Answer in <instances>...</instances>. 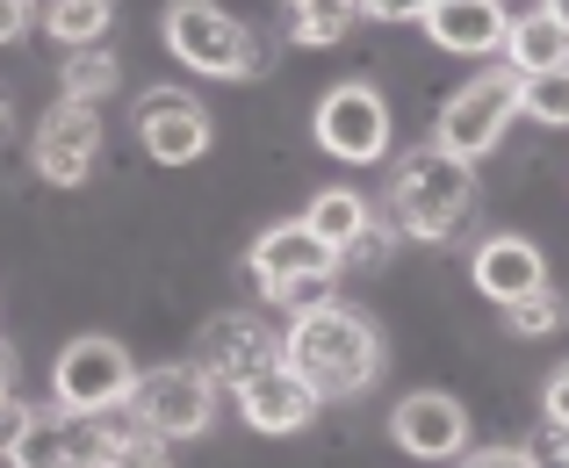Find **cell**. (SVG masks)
Listing matches in <instances>:
<instances>
[{
  "label": "cell",
  "instance_id": "34",
  "mask_svg": "<svg viewBox=\"0 0 569 468\" xmlns=\"http://www.w3.org/2000/svg\"><path fill=\"white\" fill-rule=\"evenodd\" d=\"M548 14H556V22H562V37H569V0H548Z\"/></svg>",
  "mask_w": 569,
  "mask_h": 468
},
{
  "label": "cell",
  "instance_id": "12",
  "mask_svg": "<svg viewBox=\"0 0 569 468\" xmlns=\"http://www.w3.org/2000/svg\"><path fill=\"white\" fill-rule=\"evenodd\" d=\"M303 275H339V252L325 246L303 217L296 223H267V231L252 238V281H260V296L289 289V281H303Z\"/></svg>",
  "mask_w": 569,
  "mask_h": 468
},
{
  "label": "cell",
  "instance_id": "20",
  "mask_svg": "<svg viewBox=\"0 0 569 468\" xmlns=\"http://www.w3.org/2000/svg\"><path fill=\"white\" fill-rule=\"evenodd\" d=\"M361 22V0H296L289 8V37L325 51V43H347V29Z\"/></svg>",
  "mask_w": 569,
  "mask_h": 468
},
{
  "label": "cell",
  "instance_id": "4",
  "mask_svg": "<svg viewBox=\"0 0 569 468\" xmlns=\"http://www.w3.org/2000/svg\"><path fill=\"white\" fill-rule=\"evenodd\" d=\"M519 116V72L512 66H490V72H476L469 87H455L447 94V109H440V152H455V159H483L490 145L505 138V123Z\"/></svg>",
  "mask_w": 569,
  "mask_h": 468
},
{
  "label": "cell",
  "instance_id": "32",
  "mask_svg": "<svg viewBox=\"0 0 569 468\" xmlns=\"http://www.w3.org/2000/svg\"><path fill=\"white\" fill-rule=\"evenodd\" d=\"M548 418L569 426V368H556V382H548Z\"/></svg>",
  "mask_w": 569,
  "mask_h": 468
},
{
  "label": "cell",
  "instance_id": "6",
  "mask_svg": "<svg viewBox=\"0 0 569 468\" xmlns=\"http://www.w3.org/2000/svg\"><path fill=\"white\" fill-rule=\"evenodd\" d=\"M274 360H281V339H274V325L252 317V310H223L194 331V368L217 389H246L252 375H267Z\"/></svg>",
  "mask_w": 569,
  "mask_h": 468
},
{
  "label": "cell",
  "instance_id": "11",
  "mask_svg": "<svg viewBox=\"0 0 569 468\" xmlns=\"http://www.w3.org/2000/svg\"><path fill=\"white\" fill-rule=\"evenodd\" d=\"M389 432H397V447L411 461H455L461 447H469V411H461V397H447V389H418V397L397 404Z\"/></svg>",
  "mask_w": 569,
  "mask_h": 468
},
{
  "label": "cell",
  "instance_id": "23",
  "mask_svg": "<svg viewBox=\"0 0 569 468\" xmlns=\"http://www.w3.org/2000/svg\"><path fill=\"white\" fill-rule=\"evenodd\" d=\"M66 101H101L116 87V58L101 51V43H80V51H66Z\"/></svg>",
  "mask_w": 569,
  "mask_h": 468
},
{
  "label": "cell",
  "instance_id": "17",
  "mask_svg": "<svg viewBox=\"0 0 569 468\" xmlns=\"http://www.w3.org/2000/svg\"><path fill=\"white\" fill-rule=\"evenodd\" d=\"M94 461L101 468H173L167 461V440L144 426L138 411H94Z\"/></svg>",
  "mask_w": 569,
  "mask_h": 468
},
{
  "label": "cell",
  "instance_id": "8",
  "mask_svg": "<svg viewBox=\"0 0 569 468\" xmlns=\"http://www.w3.org/2000/svg\"><path fill=\"white\" fill-rule=\"evenodd\" d=\"M318 145L347 166H376L389 152V109L368 80H347L318 101Z\"/></svg>",
  "mask_w": 569,
  "mask_h": 468
},
{
  "label": "cell",
  "instance_id": "26",
  "mask_svg": "<svg viewBox=\"0 0 569 468\" xmlns=\"http://www.w3.org/2000/svg\"><path fill=\"white\" fill-rule=\"evenodd\" d=\"M332 281H339V275H303V281H289V289H274V303L296 310V317H310V310L332 303Z\"/></svg>",
  "mask_w": 569,
  "mask_h": 468
},
{
  "label": "cell",
  "instance_id": "35",
  "mask_svg": "<svg viewBox=\"0 0 569 468\" xmlns=\"http://www.w3.org/2000/svg\"><path fill=\"white\" fill-rule=\"evenodd\" d=\"M0 123H8V101H0Z\"/></svg>",
  "mask_w": 569,
  "mask_h": 468
},
{
  "label": "cell",
  "instance_id": "3",
  "mask_svg": "<svg viewBox=\"0 0 569 468\" xmlns=\"http://www.w3.org/2000/svg\"><path fill=\"white\" fill-rule=\"evenodd\" d=\"M167 51L209 80H252L260 72V37L217 0H167Z\"/></svg>",
  "mask_w": 569,
  "mask_h": 468
},
{
  "label": "cell",
  "instance_id": "25",
  "mask_svg": "<svg viewBox=\"0 0 569 468\" xmlns=\"http://www.w3.org/2000/svg\"><path fill=\"white\" fill-rule=\"evenodd\" d=\"M397 223H389V217H376V223H368V231L361 238H353V246L347 252H339V267H353V275H376V267L389 260V252H397Z\"/></svg>",
  "mask_w": 569,
  "mask_h": 468
},
{
  "label": "cell",
  "instance_id": "18",
  "mask_svg": "<svg viewBox=\"0 0 569 468\" xmlns=\"http://www.w3.org/2000/svg\"><path fill=\"white\" fill-rule=\"evenodd\" d=\"M505 58H512V72H519V80L569 66V37H562V22H556L548 8H527V14L512 22V37H505Z\"/></svg>",
  "mask_w": 569,
  "mask_h": 468
},
{
  "label": "cell",
  "instance_id": "1",
  "mask_svg": "<svg viewBox=\"0 0 569 468\" xmlns=\"http://www.w3.org/2000/svg\"><path fill=\"white\" fill-rule=\"evenodd\" d=\"M382 217L397 223L403 238H432V246H447V238L476 217V166L455 159V152H440V145L403 152L397 166H389Z\"/></svg>",
  "mask_w": 569,
  "mask_h": 468
},
{
  "label": "cell",
  "instance_id": "2",
  "mask_svg": "<svg viewBox=\"0 0 569 468\" xmlns=\"http://www.w3.org/2000/svg\"><path fill=\"white\" fill-rule=\"evenodd\" d=\"M281 360L318 389V404L325 397H361V389L376 382V368H382V339H376V325H368L361 310L325 303V310H310V317L289 325Z\"/></svg>",
  "mask_w": 569,
  "mask_h": 468
},
{
  "label": "cell",
  "instance_id": "10",
  "mask_svg": "<svg viewBox=\"0 0 569 468\" xmlns=\"http://www.w3.org/2000/svg\"><path fill=\"white\" fill-rule=\"evenodd\" d=\"M138 138L159 166H194L209 152V109L194 94H181V87H152L138 101Z\"/></svg>",
  "mask_w": 569,
  "mask_h": 468
},
{
  "label": "cell",
  "instance_id": "30",
  "mask_svg": "<svg viewBox=\"0 0 569 468\" xmlns=\"http://www.w3.org/2000/svg\"><path fill=\"white\" fill-rule=\"evenodd\" d=\"M461 468H533V461H527V447H476Z\"/></svg>",
  "mask_w": 569,
  "mask_h": 468
},
{
  "label": "cell",
  "instance_id": "14",
  "mask_svg": "<svg viewBox=\"0 0 569 468\" xmlns=\"http://www.w3.org/2000/svg\"><path fill=\"white\" fill-rule=\"evenodd\" d=\"M476 289H483L498 310H512L519 296L548 289V260H541V246H533V238H519V231L483 238V246H476Z\"/></svg>",
  "mask_w": 569,
  "mask_h": 468
},
{
  "label": "cell",
  "instance_id": "5",
  "mask_svg": "<svg viewBox=\"0 0 569 468\" xmlns=\"http://www.w3.org/2000/svg\"><path fill=\"white\" fill-rule=\"evenodd\" d=\"M130 389H138V368H130V354L116 339H101V331H87V339H72L66 354H58L51 368V397L58 411H116V404H130Z\"/></svg>",
  "mask_w": 569,
  "mask_h": 468
},
{
  "label": "cell",
  "instance_id": "36",
  "mask_svg": "<svg viewBox=\"0 0 569 468\" xmlns=\"http://www.w3.org/2000/svg\"><path fill=\"white\" fill-rule=\"evenodd\" d=\"M87 468H101V461H87Z\"/></svg>",
  "mask_w": 569,
  "mask_h": 468
},
{
  "label": "cell",
  "instance_id": "13",
  "mask_svg": "<svg viewBox=\"0 0 569 468\" xmlns=\"http://www.w3.org/2000/svg\"><path fill=\"white\" fill-rule=\"evenodd\" d=\"M238 411H246L252 432H303L310 418H318V389H310L289 360H274L267 375H252V382L238 389Z\"/></svg>",
  "mask_w": 569,
  "mask_h": 468
},
{
  "label": "cell",
  "instance_id": "33",
  "mask_svg": "<svg viewBox=\"0 0 569 468\" xmlns=\"http://www.w3.org/2000/svg\"><path fill=\"white\" fill-rule=\"evenodd\" d=\"M8 389H14V346L0 339V397H8Z\"/></svg>",
  "mask_w": 569,
  "mask_h": 468
},
{
  "label": "cell",
  "instance_id": "31",
  "mask_svg": "<svg viewBox=\"0 0 569 468\" xmlns=\"http://www.w3.org/2000/svg\"><path fill=\"white\" fill-rule=\"evenodd\" d=\"M22 22H29V0H0V51L22 37Z\"/></svg>",
  "mask_w": 569,
  "mask_h": 468
},
{
  "label": "cell",
  "instance_id": "16",
  "mask_svg": "<svg viewBox=\"0 0 569 468\" xmlns=\"http://www.w3.org/2000/svg\"><path fill=\"white\" fill-rule=\"evenodd\" d=\"M94 461V418L58 411V418H29L22 447H14V468H87Z\"/></svg>",
  "mask_w": 569,
  "mask_h": 468
},
{
  "label": "cell",
  "instance_id": "24",
  "mask_svg": "<svg viewBox=\"0 0 569 468\" xmlns=\"http://www.w3.org/2000/svg\"><path fill=\"white\" fill-rule=\"evenodd\" d=\"M562 317H569V303L556 289H533V296H519V303L505 310V325H512L519 339H548V331H562Z\"/></svg>",
  "mask_w": 569,
  "mask_h": 468
},
{
  "label": "cell",
  "instance_id": "21",
  "mask_svg": "<svg viewBox=\"0 0 569 468\" xmlns=\"http://www.w3.org/2000/svg\"><path fill=\"white\" fill-rule=\"evenodd\" d=\"M109 0H43V29H51L66 51H80V43H101V29H109Z\"/></svg>",
  "mask_w": 569,
  "mask_h": 468
},
{
  "label": "cell",
  "instance_id": "27",
  "mask_svg": "<svg viewBox=\"0 0 569 468\" xmlns=\"http://www.w3.org/2000/svg\"><path fill=\"white\" fill-rule=\"evenodd\" d=\"M527 461H533V468H569V426H556V418H548V426L527 440Z\"/></svg>",
  "mask_w": 569,
  "mask_h": 468
},
{
  "label": "cell",
  "instance_id": "19",
  "mask_svg": "<svg viewBox=\"0 0 569 468\" xmlns=\"http://www.w3.org/2000/svg\"><path fill=\"white\" fill-rule=\"evenodd\" d=\"M303 223H310V231H318V238H325V246H332V252H347L353 238H361L368 223H376V209H368V202H361V195H353V188H325L318 202L303 209Z\"/></svg>",
  "mask_w": 569,
  "mask_h": 468
},
{
  "label": "cell",
  "instance_id": "15",
  "mask_svg": "<svg viewBox=\"0 0 569 468\" xmlns=\"http://www.w3.org/2000/svg\"><path fill=\"white\" fill-rule=\"evenodd\" d=\"M426 37L440 43V51L483 58V51H505L512 22H505V0H432V14H426Z\"/></svg>",
  "mask_w": 569,
  "mask_h": 468
},
{
  "label": "cell",
  "instance_id": "7",
  "mask_svg": "<svg viewBox=\"0 0 569 468\" xmlns=\"http://www.w3.org/2000/svg\"><path fill=\"white\" fill-rule=\"evenodd\" d=\"M130 411H138L144 426L159 432V440H194V432L209 426V411H217V382H209L194 360H173V368L138 375V389H130Z\"/></svg>",
  "mask_w": 569,
  "mask_h": 468
},
{
  "label": "cell",
  "instance_id": "28",
  "mask_svg": "<svg viewBox=\"0 0 569 468\" xmlns=\"http://www.w3.org/2000/svg\"><path fill=\"white\" fill-rule=\"evenodd\" d=\"M29 404H14V389L0 397V461H14V447H22V432H29Z\"/></svg>",
  "mask_w": 569,
  "mask_h": 468
},
{
  "label": "cell",
  "instance_id": "29",
  "mask_svg": "<svg viewBox=\"0 0 569 468\" xmlns=\"http://www.w3.org/2000/svg\"><path fill=\"white\" fill-rule=\"evenodd\" d=\"M361 14H376V22H426L432 0H361Z\"/></svg>",
  "mask_w": 569,
  "mask_h": 468
},
{
  "label": "cell",
  "instance_id": "9",
  "mask_svg": "<svg viewBox=\"0 0 569 468\" xmlns=\"http://www.w3.org/2000/svg\"><path fill=\"white\" fill-rule=\"evenodd\" d=\"M29 159H37V173L51 180V188H80V180L94 173V159H101V109L94 101H58V109L37 123Z\"/></svg>",
  "mask_w": 569,
  "mask_h": 468
},
{
  "label": "cell",
  "instance_id": "22",
  "mask_svg": "<svg viewBox=\"0 0 569 468\" xmlns=\"http://www.w3.org/2000/svg\"><path fill=\"white\" fill-rule=\"evenodd\" d=\"M519 116H533V123H548V130H569V66L519 80Z\"/></svg>",
  "mask_w": 569,
  "mask_h": 468
}]
</instances>
